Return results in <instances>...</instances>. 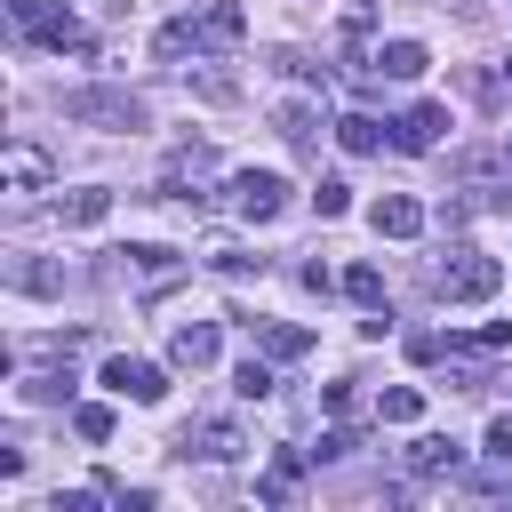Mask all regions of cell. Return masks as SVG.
<instances>
[{"mask_svg": "<svg viewBox=\"0 0 512 512\" xmlns=\"http://www.w3.org/2000/svg\"><path fill=\"white\" fill-rule=\"evenodd\" d=\"M504 152H512V144H504Z\"/></svg>", "mask_w": 512, "mask_h": 512, "instance_id": "8d00e7d4", "label": "cell"}, {"mask_svg": "<svg viewBox=\"0 0 512 512\" xmlns=\"http://www.w3.org/2000/svg\"><path fill=\"white\" fill-rule=\"evenodd\" d=\"M208 264H216L224 280H248V272H264V256H248V248H216Z\"/></svg>", "mask_w": 512, "mask_h": 512, "instance_id": "83f0119b", "label": "cell"}, {"mask_svg": "<svg viewBox=\"0 0 512 512\" xmlns=\"http://www.w3.org/2000/svg\"><path fill=\"white\" fill-rule=\"evenodd\" d=\"M504 288V264L480 248H448V264H432V296L440 304H488Z\"/></svg>", "mask_w": 512, "mask_h": 512, "instance_id": "7a4b0ae2", "label": "cell"}, {"mask_svg": "<svg viewBox=\"0 0 512 512\" xmlns=\"http://www.w3.org/2000/svg\"><path fill=\"white\" fill-rule=\"evenodd\" d=\"M32 40H40V48H56V56H88V24H72V16H48Z\"/></svg>", "mask_w": 512, "mask_h": 512, "instance_id": "7402d4cb", "label": "cell"}, {"mask_svg": "<svg viewBox=\"0 0 512 512\" xmlns=\"http://www.w3.org/2000/svg\"><path fill=\"white\" fill-rule=\"evenodd\" d=\"M312 208H320V216H344V208H352V184H344V176H320V184H312Z\"/></svg>", "mask_w": 512, "mask_h": 512, "instance_id": "484cf974", "label": "cell"}, {"mask_svg": "<svg viewBox=\"0 0 512 512\" xmlns=\"http://www.w3.org/2000/svg\"><path fill=\"white\" fill-rule=\"evenodd\" d=\"M216 352H224V336H216L208 320H184V328L168 336V360H176V368H192V376H200V368H216Z\"/></svg>", "mask_w": 512, "mask_h": 512, "instance_id": "8fae6325", "label": "cell"}, {"mask_svg": "<svg viewBox=\"0 0 512 512\" xmlns=\"http://www.w3.org/2000/svg\"><path fill=\"white\" fill-rule=\"evenodd\" d=\"M232 208H240L248 224H272V216L288 208V176H280V168H240V176H232Z\"/></svg>", "mask_w": 512, "mask_h": 512, "instance_id": "277c9868", "label": "cell"}, {"mask_svg": "<svg viewBox=\"0 0 512 512\" xmlns=\"http://www.w3.org/2000/svg\"><path fill=\"white\" fill-rule=\"evenodd\" d=\"M376 416H384V424H416V416H424V392H416V384H392V392H376Z\"/></svg>", "mask_w": 512, "mask_h": 512, "instance_id": "603a6c76", "label": "cell"}, {"mask_svg": "<svg viewBox=\"0 0 512 512\" xmlns=\"http://www.w3.org/2000/svg\"><path fill=\"white\" fill-rule=\"evenodd\" d=\"M280 72H288V80H320V88H328V72H320V56H304V48H280Z\"/></svg>", "mask_w": 512, "mask_h": 512, "instance_id": "f1b7e54d", "label": "cell"}, {"mask_svg": "<svg viewBox=\"0 0 512 512\" xmlns=\"http://www.w3.org/2000/svg\"><path fill=\"white\" fill-rule=\"evenodd\" d=\"M184 456H200V464H232V456H248V440H240V424L232 416H200V424H184V440H176Z\"/></svg>", "mask_w": 512, "mask_h": 512, "instance_id": "8992f818", "label": "cell"}, {"mask_svg": "<svg viewBox=\"0 0 512 512\" xmlns=\"http://www.w3.org/2000/svg\"><path fill=\"white\" fill-rule=\"evenodd\" d=\"M304 464H312V448H280L264 464V480H256V504H296L304 496Z\"/></svg>", "mask_w": 512, "mask_h": 512, "instance_id": "ba28073f", "label": "cell"}, {"mask_svg": "<svg viewBox=\"0 0 512 512\" xmlns=\"http://www.w3.org/2000/svg\"><path fill=\"white\" fill-rule=\"evenodd\" d=\"M336 456H352V432L336 424V432H320V448H312V464H336Z\"/></svg>", "mask_w": 512, "mask_h": 512, "instance_id": "d6a6232c", "label": "cell"}, {"mask_svg": "<svg viewBox=\"0 0 512 512\" xmlns=\"http://www.w3.org/2000/svg\"><path fill=\"white\" fill-rule=\"evenodd\" d=\"M72 432H80L88 448H104V440H112V408H104V400H80V408H72Z\"/></svg>", "mask_w": 512, "mask_h": 512, "instance_id": "cb8c5ba5", "label": "cell"}, {"mask_svg": "<svg viewBox=\"0 0 512 512\" xmlns=\"http://www.w3.org/2000/svg\"><path fill=\"white\" fill-rule=\"evenodd\" d=\"M240 32H248V8L240 0H208L192 16V56H224V48H240Z\"/></svg>", "mask_w": 512, "mask_h": 512, "instance_id": "5b68a950", "label": "cell"}, {"mask_svg": "<svg viewBox=\"0 0 512 512\" xmlns=\"http://www.w3.org/2000/svg\"><path fill=\"white\" fill-rule=\"evenodd\" d=\"M16 392H24L32 408H56V400H72V360H64V368H56V360H32V376H24Z\"/></svg>", "mask_w": 512, "mask_h": 512, "instance_id": "2e32d148", "label": "cell"}, {"mask_svg": "<svg viewBox=\"0 0 512 512\" xmlns=\"http://www.w3.org/2000/svg\"><path fill=\"white\" fill-rule=\"evenodd\" d=\"M488 456H512V416H496V424H488Z\"/></svg>", "mask_w": 512, "mask_h": 512, "instance_id": "e575fe53", "label": "cell"}, {"mask_svg": "<svg viewBox=\"0 0 512 512\" xmlns=\"http://www.w3.org/2000/svg\"><path fill=\"white\" fill-rule=\"evenodd\" d=\"M104 384H112L120 400H136V408H152V400L168 392V376H160L152 360H128V352H120V360H104Z\"/></svg>", "mask_w": 512, "mask_h": 512, "instance_id": "52a82bcc", "label": "cell"}, {"mask_svg": "<svg viewBox=\"0 0 512 512\" xmlns=\"http://www.w3.org/2000/svg\"><path fill=\"white\" fill-rule=\"evenodd\" d=\"M104 216H112V192H104V184H80V192L56 200V224H72V232H88V224H104Z\"/></svg>", "mask_w": 512, "mask_h": 512, "instance_id": "9a60e30c", "label": "cell"}, {"mask_svg": "<svg viewBox=\"0 0 512 512\" xmlns=\"http://www.w3.org/2000/svg\"><path fill=\"white\" fill-rule=\"evenodd\" d=\"M424 64H432L424 40H384V48H376V72H384V80H416Z\"/></svg>", "mask_w": 512, "mask_h": 512, "instance_id": "ffe728a7", "label": "cell"}, {"mask_svg": "<svg viewBox=\"0 0 512 512\" xmlns=\"http://www.w3.org/2000/svg\"><path fill=\"white\" fill-rule=\"evenodd\" d=\"M248 336H256L264 360H304L312 352V328H296V320H248Z\"/></svg>", "mask_w": 512, "mask_h": 512, "instance_id": "5bb4252c", "label": "cell"}, {"mask_svg": "<svg viewBox=\"0 0 512 512\" xmlns=\"http://www.w3.org/2000/svg\"><path fill=\"white\" fill-rule=\"evenodd\" d=\"M440 352H448V336H432V328H416V336H408V360H416V368H432Z\"/></svg>", "mask_w": 512, "mask_h": 512, "instance_id": "f546056e", "label": "cell"}, {"mask_svg": "<svg viewBox=\"0 0 512 512\" xmlns=\"http://www.w3.org/2000/svg\"><path fill=\"white\" fill-rule=\"evenodd\" d=\"M8 288L16 296H64V272L40 264V256H8Z\"/></svg>", "mask_w": 512, "mask_h": 512, "instance_id": "e0dca14e", "label": "cell"}, {"mask_svg": "<svg viewBox=\"0 0 512 512\" xmlns=\"http://www.w3.org/2000/svg\"><path fill=\"white\" fill-rule=\"evenodd\" d=\"M440 136H448V104H408V112L392 120V144H400V152H432Z\"/></svg>", "mask_w": 512, "mask_h": 512, "instance_id": "9c48e42d", "label": "cell"}, {"mask_svg": "<svg viewBox=\"0 0 512 512\" xmlns=\"http://www.w3.org/2000/svg\"><path fill=\"white\" fill-rule=\"evenodd\" d=\"M344 296L376 312V304H384V272H376V264H352V272H344Z\"/></svg>", "mask_w": 512, "mask_h": 512, "instance_id": "d4e9b609", "label": "cell"}, {"mask_svg": "<svg viewBox=\"0 0 512 512\" xmlns=\"http://www.w3.org/2000/svg\"><path fill=\"white\" fill-rule=\"evenodd\" d=\"M496 72H504V88H512V56H504V64H496Z\"/></svg>", "mask_w": 512, "mask_h": 512, "instance_id": "d590c367", "label": "cell"}, {"mask_svg": "<svg viewBox=\"0 0 512 512\" xmlns=\"http://www.w3.org/2000/svg\"><path fill=\"white\" fill-rule=\"evenodd\" d=\"M208 168H216L208 144H176L168 168H160V200H192V208H208Z\"/></svg>", "mask_w": 512, "mask_h": 512, "instance_id": "3957f363", "label": "cell"}, {"mask_svg": "<svg viewBox=\"0 0 512 512\" xmlns=\"http://www.w3.org/2000/svg\"><path fill=\"white\" fill-rule=\"evenodd\" d=\"M272 120H280V136H288L296 152H320V136H336V128L320 120V104H304V96H288V104H280Z\"/></svg>", "mask_w": 512, "mask_h": 512, "instance_id": "7c38bea8", "label": "cell"}, {"mask_svg": "<svg viewBox=\"0 0 512 512\" xmlns=\"http://www.w3.org/2000/svg\"><path fill=\"white\" fill-rule=\"evenodd\" d=\"M8 16H16V32H40L56 8H48V0H8Z\"/></svg>", "mask_w": 512, "mask_h": 512, "instance_id": "4dcf8cb0", "label": "cell"}, {"mask_svg": "<svg viewBox=\"0 0 512 512\" xmlns=\"http://www.w3.org/2000/svg\"><path fill=\"white\" fill-rule=\"evenodd\" d=\"M240 400H272V360H240Z\"/></svg>", "mask_w": 512, "mask_h": 512, "instance_id": "4316f807", "label": "cell"}, {"mask_svg": "<svg viewBox=\"0 0 512 512\" xmlns=\"http://www.w3.org/2000/svg\"><path fill=\"white\" fill-rule=\"evenodd\" d=\"M120 256H128V264H136V280H152V288L184 272V256H176V248H160V240H136V248H120Z\"/></svg>", "mask_w": 512, "mask_h": 512, "instance_id": "d6986e66", "label": "cell"}, {"mask_svg": "<svg viewBox=\"0 0 512 512\" xmlns=\"http://www.w3.org/2000/svg\"><path fill=\"white\" fill-rule=\"evenodd\" d=\"M192 96H208V104H232V80H224V72H192Z\"/></svg>", "mask_w": 512, "mask_h": 512, "instance_id": "1f68e13d", "label": "cell"}, {"mask_svg": "<svg viewBox=\"0 0 512 512\" xmlns=\"http://www.w3.org/2000/svg\"><path fill=\"white\" fill-rule=\"evenodd\" d=\"M368 224H376L384 240H416V232H424V200H408V192H384V200L368 208Z\"/></svg>", "mask_w": 512, "mask_h": 512, "instance_id": "4fadbf2b", "label": "cell"}, {"mask_svg": "<svg viewBox=\"0 0 512 512\" xmlns=\"http://www.w3.org/2000/svg\"><path fill=\"white\" fill-rule=\"evenodd\" d=\"M56 104H64V120H72V128H104V136H120V128H144V120H152V112H144V96H136V88H112V80H80V88H64Z\"/></svg>", "mask_w": 512, "mask_h": 512, "instance_id": "6da1fadb", "label": "cell"}, {"mask_svg": "<svg viewBox=\"0 0 512 512\" xmlns=\"http://www.w3.org/2000/svg\"><path fill=\"white\" fill-rule=\"evenodd\" d=\"M456 464H464V448H456V440H440V432L408 448V472H416V480H440V472L456 480Z\"/></svg>", "mask_w": 512, "mask_h": 512, "instance_id": "ac0fdd59", "label": "cell"}, {"mask_svg": "<svg viewBox=\"0 0 512 512\" xmlns=\"http://www.w3.org/2000/svg\"><path fill=\"white\" fill-rule=\"evenodd\" d=\"M0 176H8V192H40V184L56 176V160H48L40 144H24V136H16V144L0 152Z\"/></svg>", "mask_w": 512, "mask_h": 512, "instance_id": "30bf717a", "label": "cell"}, {"mask_svg": "<svg viewBox=\"0 0 512 512\" xmlns=\"http://www.w3.org/2000/svg\"><path fill=\"white\" fill-rule=\"evenodd\" d=\"M368 24H376V8H368V0H344V32H352V40H360V32H368Z\"/></svg>", "mask_w": 512, "mask_h": 512, "instance_id": "836d02e7", "label": "cell"}, {"mask_svg": "<svg viewBox=\"0 0 512 512\" xmlns=\"http://www.w3.org/2000/svg\"><path fill=\"white\" fill-rule=\"evenodd\" d=\"M336 144H344L352 160H368V152H384V120H368V112H352V120H336Z\"/></svg>", "mask_w": 512, "mask_h": 512, "instance_id": "44dd1931", "label": "cell"}]
</instances>
